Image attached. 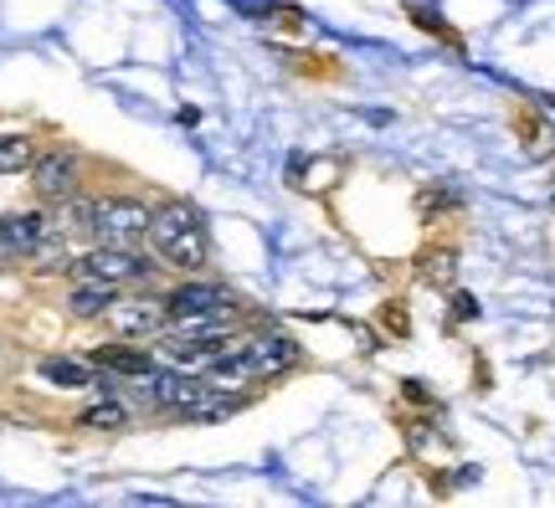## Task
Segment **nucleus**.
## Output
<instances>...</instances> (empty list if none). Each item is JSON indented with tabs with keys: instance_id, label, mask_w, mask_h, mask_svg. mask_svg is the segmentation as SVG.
I'll return each mask as SVG.
<instances>
[{
	"instance_id": "nucleus-1",
	"label": "nucleus",
	"mask_w": 555,
	"mask_h": 508,
	"mask_svg": "<svg viewBox=\"0 0 555 508\" xmlns=\"http://www.w3.org/2000/svg\"><path fill=\"white\" fill-rule=\"evenodd\" d=\"M150 247L165 268H180V273H201L211 262V236H206V221H201L196 206L185 200H165L150 221Z\"/></svg>"
},
{
	"instance_id": "nucleus-2",
	"label": "nucleus",
	"mask_w": 555,
	"mask_h": 508,
	"mask_svg": "<svg viewBox=\"0 0 555 508\" xmlns=\"http://www.w3.org/2000/svg\"><path fill=\"white\" fill-rule=\"evenodd\" d=\"M165 309H170V329H217L232 324L237 298L221 283H180L176 294H165Z\"/></svg>"
},
{
	"instance_id": "nucleus-3",
	"label": "nucleus",
	"mask_w": 555,
	"mask_h": 508,
	"mask_svg": "<svg viewBox=\"0 0 555 508\" xmlns=\"http://www.w3.org/2000/svg\"><path fill=\"white\" fill-rule=\"evenodd\" d=\"M88 273V277H103V283H114V288H139V283H150L159 273L155 257H144L139 247H124V242H99L93 252H82L73 262V277Z\"/></svg>"
},
{
	"instance_id": "nucleus-4",
	"label": "nucleus",
	"mask_w": 555,
	"mask_h": 508,
	"mask_svg": "<svg viewBox=\"0 0 555 508\" xmlns=\"http://www.w3.org/2000/svg\"><path fill=\"white\" fill-rule=\"evenodd\" d=\"M150 221H155V211L139 196H99V206H93V242L134 247V242L150 236Z\"/></svg>"
},
{
	"instance_id": "nucleus-5",
	"label": "nucleus",
	"mask_w": 555,
	"mask_h": 508,
	"mask_svg": "<svg viewBox=\"0 0 555 508\" xmlns=\"http://www.w3.org/2000/svg\"><path fill=\"white\" fill-rule=\"evenodd\" d=\"M103 324L114 339H159L170 329V309L155 298H119L114 309L103 313Z\"/></svg>"
},
{
	"instance_id": "nucleus-6",
	"label": "nucleus",
	"mask_w": 555,
	"mask_h": 508,
	"mask_svg": "<svg viewBox=\"0 0 555 508\" xmlns=\"http://www.w3.org/2000/svg\"><path fill=\"white\" fill-rule=\"evenodd\" d=\"M31 191H37L41 200H67L82 191V159L73 155V149H47V155L31 159Z\"/></svg>"
},
{
	"instance_id": "nucleus-7",
	"label": "nucleus",
	"mask_w": 555,
	"mask_h": 508,
	"mask_svg": "<svg viewBox=\"0 0 555 508\" xmlns=\"http://www.w3.org/2000/svg\"><path fill=\"white\" fill-rule=\"evenodd\" d=\"M237 354L247 360L253 380H278V375H288L298 365V344L288 334H253L247 344H237Z\"/></svg>"
},
{
	"instance_id": "nucleus-8",
	"label": "nucleus",
	"mask_w": 555,
	"mask_h": 508,
	"mask_svg": "<svg viewBox=\"0 0 555 508\" xmlns=\"http://www.w3.org/2000/svg\"><path fill=\"white\" fill-rule=\"evenodd\" d=\"M119 294H124V288H114V283L78 273V283L67 288V303H62V309L73 313V318H103V313L119 303Z\"/></svg>"
},
{
	"instance_id": "nucleus-9",
	"label": "nucleus",
	"mask_w": 555,
	"mask_h": 508,
	"mask_svg": "<svg viewBox=\"0 0 555 508\" xmlns=\"http://www.w3.org/2000/svg\"><path fill=\"white\" fill-rule=\"evenodd\" d=\"M41 375H47L52 386H62V391H99V380H103L99 365L67 360V354H47V360H41Z\"/></svg>"
},
{
	"instance_id": "nucleus-10",
	"label": "nucleus",
	"mask_w": 555,
	"mask_h": 508,
	"mask_svg": "<svg viewBox=\"0 0 555 508\" xmlns=\"http://www.w3.org/2000/svg\"><path fill=\"white\" fill-rule=\"evenodd\" d=\"M93 365H99V370H114L119 380H139V375L155 370L159 360H155V354L124 350V344H99V350H93Z\"/></svg>"
},
{
	"instance_id": "nucleus-11",
	"label": "nucleus",
	"mask_w": 555,
	"mask_h": 508,
	"mask_svg": "<svg viewBox=\"0 0 555 508\" xmlns=\"http://www.w3.org/2000/svg\"><path fill=\"white\" fill-rule=\"evenodd\" d=\"M78 421L88 431H124V427H129V406H124V395H108V391H103L93 406H82Z\"/></svg>"
},
{
	"instance_id": "nucleus-12",
	"label": "nucleus",
	"mask_w": 555,
	"mask_h": 508,
	"mask_svg": "<svg viewBox=\"0 0 555 508\" xmlns=\"http://www.w3.org/2000/svg\"><path fill=\"white\" fill-rule=\"evenodd\" d=\"M93 206H99V200L93 196H67V200H57V211H52V221H57L62 232L67 236H93Z\"/></svg>"
},
{
	"instance_id": "nucleus-13",
	"label": "nucleus",
	"mask_w": 555,
	"mask_h": 508,
	"mask_svg": "<svg viewBox=\"0 0 555 508\" xmlns=\"http://www.w3.org/2000/svg\"><path fill=\"white\" fill-rule=\"evenodd\" d=\"M31 159H37L31 134H0V175H21V170H31Z\"/></svg>"
},
{
	"instance_id": "nucleus-14",
	"label": "nucleus",
	"mask_w": 555,
	"mask_h": 508,
	"mask_svg": "<svg viewBox=\"0 0 555 508\" xmlns=\"http://www.w3.org/2000/svg\"><path fill=\"white\" fill-rule=\"evenodd\" d=\"M5 262H21V252H16V242H11V232H5V221H0V268Z\"/></svg>"
}]
</instances>
